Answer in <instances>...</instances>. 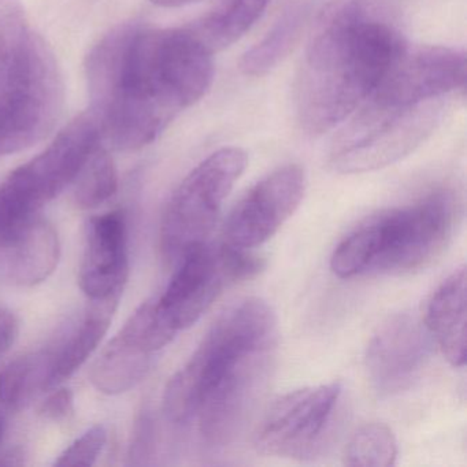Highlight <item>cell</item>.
Returning a JSON list of instances; mask_svg holds the SVG:
<instances>
[{"instance_id":"cell-15","label":"cell","mask_w":467,"mask_h":467,"mask_svg":"<svg viewBox=\"0 0 467 467\" xmlns=\"http://www.w3.org/2000/svg\"><path fill=\"white\" fill-rule=\"evenodd\" d=\"M423 322L448 362L462 368L466 363V267L442 281L429 300Z\"/></svg>"},{"instance_id":"cell-14","label":"cell","mask_w":467,"mask_h":467,"mask_svg":"<svg viewBox=\"0 0 467 467\" xmlns=\"http://www.w3.org/2000/svg\"><path fill=\"white\" fill-rule=\"evenodd\" d=\"M61 242L53 223L37 217L15 236L0 243V280L16 286H35L58 266Z\"/></svg>"},{"instance_id":"cell-8","label":"cell","mask_w":467,"mask_h":467,"mask_svg":"<svg viewBox=\"0 0 467 467\" xmlns=\"http://www.w3.org/2000/svg\"><path fill=\"white\" fill-rule=\"evenodd\" d=\"M340 382L306 387L273 401L254 436L258 452L310 461L327 452L343 420Z\"/></svg>"},{"instance_id":"cell-20","label":"cell","mask_w":467,"mask_h":467,"mask_svg":"<svg viewBox=\"0 0 467 467\" xmlns=\"http://www.w3.org/2000/svg\"><path fill=\"white\" fill-rule=\"evenodd\" d=\"M306 17V9H294L286 13L267 36L243 57L240 64L243 73L254 78L269 73L289 53L300 36Z\"/></svg>"},{"instance_id":"cell-13","label":"cell","mask_w":467,"mask_h":467,"mask_svg":"<svg viewBox=\"0 0 467 467\" xmlns=\"http://www.w3.org/2000/svg\"><path fill=\"white\" fill-rule=\"evenodd\" d=\"M130 273L127 215L121 210L92 218L81 261L80 286L89 300L121 297Z\"/></svg>"},{"instance_id":"cell-22","label":"cell","mask_w":467,"mask_h":467,"mask_svg":"<svg viewBox=\"0 0 467 467\" xmlns=\"http://www.w3.org/2000/svg\"><path fill=\"white\" fill-rule=\"evenodd\" d=\"M73 184V199L78 209H97L116 195L119 190L117 168L113 158L100 143L95 147Z\"/></svg>"},{"instance_id":"cell-5","label":"cell","mask_w":467,"mask_h":467,"mask_svg":"<svg viewBox=\"0 0 467 467\" xmlns=\"http://www.w3.org/2000/svg\"><path fill=\"white\" fill-rule=\"evenodd\" d=\"M100 139L92 114H83L42 154L10 173L0 184V243L40 217L43 207L73 184Z\"/></svg>"},{"instance_id":"cell-29","label":"cell","mask_w":467,"mask_h":467,"mask_svg":"<svg viewBox=\"0 0 467 467\" xmlns=\"http://www.w3.org/2000/svg\"><path fill=\"white\" fill-rule=\"evenodd\" d=\"M151 2L161 7H182L195 4L199 0H151Z\"/></svg>"},{"instance_id":"cell-25","label":"cell","mask_w":467,"mask_h":467,"mask_svg":"<svg viewBox=\"0 0 467 467\" xmlns=\"http://www.w3.org/2000/svg\"><path fill=\"white\" fill-rule=\"evenodd\" d=\"M155 422L149 411L138 418L133 429L130 448V461L132 464H147L155 452Z\"/></svg>"},{"instance_id":"cell-7","label":"cell","mask_w":467,"mask_h":467,"mask_svg":"<svg viewBox=\"0 0 467 467\" xmlns=\"http://www.w3.org/2000/svg\"><path fill=\"white\" fill-rule=\"evenodd\" d=\"M247 168V154L223 147L202 161L177 187L161 223V251L177 264L193 245L207 242L223 201Z\"/></svg>"},{"instance_id":"cell-3","label":"cell","mask_w":467,"mask_h":467,"mask_svg":"<svg viewBox=\"0 0 467 467\" xmlns=\"http://www.w3.org/2000/svg\"><path fill=\"white\" fill-rule=\"evenodd\" d=\"M384 13L374 0H354L311 43L296 86L297 119L306 132L324 135L357 113L406 50Z\"/></svg>"},{"instance_id":"cell-19","label":"cell","mask_w":467,"mask_h":467,"mask_svg":"<svg viewBox=\"0 0 467 467\" xmlns=\"http://www.w3.org/2000/svg\"><path fill=\"white\" fill-rule=\"evenodd\" d=\"M54 346L16 358L0 371V403L23 409L37 393L51 389Z\"/></svg>"},{"instance_id":"cell-28","label":"cell","mask_w":467,"mask_h":467,"mask_svg":"<svg viewBox=\"0 0 467 467\" xmlns=\"http://www.w3.org/2000/svg\"><path fill=\"white\" fill-rule=\"evenodd\" d=\"M24 463V455L18 450L9 451L0 456V466H17Z\"/></svg>"},{"instance_id":"cell-18","label":"cell","mask_w":467,"mask_h":467,"mask_svg":"<svg viewBox=\"0 0 467 467\" xmlns=\"http://www.w3.org/2000/svg\"><path fill=\"white\" fill-rule=\"evenodd\" d=\"M155 355L117 335L92 366L89 379L99 392L121 395L149 373Z\"/></svg>"},{"instance_id":"cell-17","label":"cell","mask_w":467,"mask_h":467,"mask_svg":"<svg viewBox=\"0 0 467 467\" xmlns=\"http://www.w3.org/2000/svg\"><path fill=\"white\" fill-rule=\"evenodd\" d=\"M42 45L21 0H0V95L26 78Z\"/></svg>"},{"instance_id":"cell-6","label":"cell","mask_w":467,"mask_h":467,"mask_svg":"<svg viewBox=\"0 0 467 467\" xmlns=\"http://www.w3.org/2000/svg\"><path fill=\"white\" fill-rule=\"evenodd\" d=\"M441 99L406 109L377 108L365 102L330 154L341 174H360L393 165L414 152L439 125Z\"/></svg>"},{"instance_id":"cell-12","label":"cell","mask_w":467,"mask_h":467,"mask_svg":"<svg viewBox=\"0 0 467 467\" xmlns=\"http://www.w3.org/2000/svg\"><path fill=\"white\" fill-rule=\"evenodd\" d=\"M433 351V337L414 314L389 317L368 341L365 366L374 389L393 396L418 381Z\"/></svg>"},{"instance_id":"cell-2","label":"cell","mask_w":467,"mask_h":467,"mask_svg":"<svg viewBox=\"0 0 467 467\" xmlns=\"http://www.w3.org/2000/svg\"><path fill=\"white\" fill-rule=\"evenodd\" d=\"M278 319L259 297L223 311L163 395L171 422H196L210 448L234 442L264 398L277 359Z\"/></svg>"},{"instance_id":"cell-23","label":"cell","mask_w":467,"mask_h":467,"mask_svg":"<svg viewBox=\"0 0 467 467\" xmlns=\"http://www.w3.org/2000/svg\"><path fill=\"white\" fill-rule=\"evenodd\" d=\"M395 434L384 423L360 426L346 447L344 463L351 467H390L398 459Z\"/></svg>"},{"instance_id":"cell-30","label":"cell","mask_w":467,"mask_h":467,"mask_svg":"<svg viewBox=\"0 0 467 467\" xmlns=\"http://www.w3.org/2000/svg\"><path fill=\"white\" fill-rule=\"evenodd\" d=\"M4 431H5V417H4V415L0 414V440H2V437H4Z\"/></svg>"},{"instance_id":"cell-11","label":"cell","mask_w":467,"mask_h":467,"mask_svg":"<svg viewBox=\"0 0 467 467\" xmlns=\"http://www.w3.org/2000/svg\"><path fill=\"white\" fill-rule=\"evenodd\" d=\"M305 192L306 174L300 166L273 171L232 210L223 231L226 244L242 250L264 244L299 209Z\"/></svg>"},{"instance_id":"cell-26","label":"cell","mask_w":467,"mask_h":467,"mask_svg":"<svg viewBox=\"0 0 467 467\" xmlns=\"http://www.w3.org/2000/svg\"><path fill=\"white\" fill-rule=\"evenodd\" d=\"M73 412H75L73 393L67 388H61L51 393L40 407V414L53 422H64L72 417Z\"/></svg>"},{"instance_id":"cell-27","label":"cell","mask_w":467,"mask_h":467,"mask_svg":"<svg viewBox=\"0 0 467 467\" xmlns=\"http://www.w3.org/2000/svg\"><path fill=\"white\" fill-rule=\"evenodd\" d=\"M17 335V317L7 308L0 307V354L13 346Z\"/></svg>"},{"instance_id":"cell-24","label":"cell","mask_w":467,"mask_h":467,"mask_svg":"<svg viewBox=\"0 0 467 467\" xmlns=\"http://www.w3.org/2000/svg\"><path fill=\"white\" fill-rule=\"evenodd\" d=\"M108 441L105 426L95 425L70 444L56 461V466H92Z\"/></svg>"},{"instance_id":"cell-1","label":"cell","mask_w":467,"mask_h":467,"mask_svg":"<svg viewBox=\"0 0 467 467\" xmlns=\"http://www.w3.org/2000/svg\"><path fill=\"white\" fill-rule=\"evenodd\" d=\"M213 54L196 29L127 24L109 32L86 65L100 138L119 151L149 146L210 91Z\"/></svg>"},{"instance_id":"cell-21","label":"cell","mask_w":467,"mask_h":467,"mask_svg":"<svg viewBox=\"0 0 467 467\" xmlns=\"http://www.w3.org/2000/svg\"><path fill=\"white\" fill-rule=\"evenodd\" d=\"M270 2L272 0H232L228 7L207 18L196 31L213 51L223 50L253 28Z\"/></svg>"},{"instance_id":"cell-10","label":"cell","mask_w":467,"mask_h":467,"mask_svg":"<svg viewBox=\"0 0 467 467\" xmlns=\"http://www.w3.org/2000/svg\"><path fill=\"white\" fill-rule=\"evenodd\" d=\"M466 83V57L455 48L423 46L399 56L366 102L377 108L406 109L441 99Z\"/></svg>"},{"instance_id":"cell-16","label":"cell","mask_w":467,"mask_h":467,"mask_svg":"<svg viewBox=\"0 0 467 467\" xmlns=\"http://www.w3.org/2000/svg\"><path fill=\"white\" fill-rule=\"evenodd\" d=\"M119 299L121 297L91 300L83 318L58 343L54 344L51 387H58L62 381L73 376L94 354L108 333Z\"/></svg>"},{"instance_id":"cell-9","label":"cell","mask_w":467,"mask_h":467,"mask_svg":"<svg viewBox=\"0 0 467 467\" xmlns=\"http://www.w3.org/2000/svg\"><path fill=\"white\" fill-rule=\"evenodd\" d=\"M177 265L165 292L157 297L161 314L177 333L195 325L223 289L255 277L265 267L259 256L242 248L207 242L190 248Z\"/></svg>"},{"instance_id":"cell-4","label":"cell","mask_w":467,"mask_h":467,"mask_svg":"<svg viewBox=\"0 0 467 467\" xmlns=\"http://www.w3.org/2000/svg\"><path fill=\"white\" fill-rule=\"evenodd\" d=\"M461 217V199L445 188L377 213L338 243L330 269L340 278L417 272L441 255Z\"/></svg>"}]
</instances>
